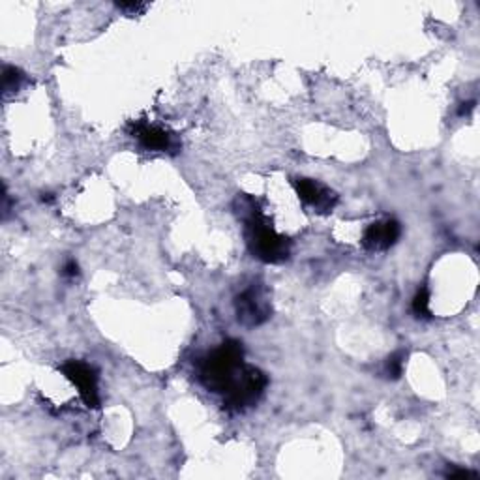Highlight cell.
I'll use <instances>...</instances> for the list:
<instances>
[{"label":"cell","mask_w":480,"mask_h":480,"mask_svg":"<svg viewBox=\"0 0 480 480\" xmlns=\"http://www.w3.org/2000/svg\"><path fill=\"white\" fill-rule=\"evenodd\" d=\"M236 214L244 220V236L250 253L267 265H280L289 260L291 240L274 231L257 201L250 196H238L235 201Z\"/></svg>","instance_id":"6da1fadb"},{"label":"cell","mask_w":480,"mask_h":480,"mask_svg":"<svg viewBox=\"0 0 480 480\" xmlns=\"http://www.w3.org/2000/svg\"><path fill=\"white\" fill-rule=\"evenodd\" d=\"M243 366H244V346L240 344L238 340H228L212 353L201 358L199 381L211 392L226 394L235 383Z\"/></svg>","instance_id":"7a4b0ae2"},{"label":"cell","mask_w":480,"mask_h":480,"mask_svg":"<svg viewBox=\"0 0 480 480\" xmlns=\"http://www.w3.org/2000/svg\"><path fill=\"white\" fill-rule=\"evenodd\" d=\"M267 385L268 377L260 368L244 364L231 388L224 394V407L229 413H244L261 400Z\"/></svg>","instance_id":"3957f363"},{"label":"cell","mask_w":480,"mask_h":480,"mask_svg":"<svg viewBox=\"0 0 480 480\" xmlns=\"http://www.w3.org/2000/svg\"><path fill=\"white\" fill-rule=\"evenodd\" d=\"M236 319L248 329L267 323L272 314V304L263 285H252L235 299Z\"/></svg>","instance_id":"277c9868"},{"label":"cell","mask_w":480,"mask_h":480,"mask_svg":"<svg viewBox=\"0 0 480 480\" xmlns=\"http://www.w3.org/2000/svg\"><path fill=\"white\" fill-rule=\"evenodd\" d=\"M60 372L68 381H72L77 390L79 396L84 402V405L91 409L100 407V392H98V372L87 364L83 360H68L60 366Z\"/></svg>","instance_id":"5b68a950"},{"label":"cell","mask_w":480,"mask_h":480,"mask_svg":"<svg viewBox=\"0 0 480 480\" xmlns=\"http://www.w3.org/2000/svg\"><path fill=\"white\" fill-rule=\"evenodd\" d=\"M128 132L132 133V137H135L137 143H140L145 150L169 152V154H177L180 150V143L175 133H171L160 126H152L145 123V120L132 123L128 126Z\"/></svg>","instance_id":"8992f818"},{"label":"cell","mask_w":480,"mask_h":480,"mask_svg":"<svg viewBox=\"0 0 480 480\" xmlns=\"http://www.w3.org/2000/svg\"><path fill=\"white\" fill-rule=\"evenodd\" d=\"M295 190L306 207H312L321 214H329L338 204V194L324 184L312 179H297Z\"/></svg>","instance_id":"52a82bcc"},{"label":"cell","mask_w":480,"mask_h":480,"mask_svg":"<svg viewBox=\"0 0 480 480\" xmlns=\"http://www.w3.org/2000/svg\"><path fill=\"white\" fill-rule=\"evenodd\" d=\"M402 235V226L398 220L388 218L383 221H375L364 235H363V246L368 252H385L398 243Z\"/></svg>","instance_id":"ba28073f"},{"label":"cell","mask_w":480,"mask_h":480,"mask_svg":"<svg viewBox=\"0 0 480 480\" xmlns=\"http://www.w3.org/2000/svg\"><path fill=\"white\" fill-rule=\"evenodd\" d=\"M27 83V76L15 66H4L3 70V94L8 98L15 94L17 91H21L23 84Z\"/></svg>","instance_id":"9c48e42d"},{"label":"cell","mask_w":480,"mask_h":480,"mask_svg":"<svg viewBox=\"0 0 480 480\" xmlns=\"http://www.w3.org/2000/svg\"><path fill=\"white\" fill-rule=\"evenodd\" d=\"M411 308H413V314L419 317V319H432V310H430V291H428V287H420L417 291V295L413 299V304H411Z\"/></svg>","instance_id":"30bf717a"},{"label":"cell","mask_w":480,"mask_h":480,"mask_svg":"<svg viewBox=\"0 0 480 480\" xmlns=\"http://www.w3.org/2000/svg\"><path fill=\"white\" fill-rule=\"evenodd\" d=\"M405 353L404 351H396L392 353L387 363H385V373L388 380H400L402 373H404V364H405Z\"/></svg>","instance_id":"8fae6325"},{"label":"cell","mask_w":480,"mask_h":480,"mask_svg":"<svg viewBox=\"0 0 480 480\" xmlns=\"http://www.w3.org/2000/svg\"><path fill=\"white\" fill-rule=\"evenodd\" d=\"M115 6L126 15H143L148 10L147 3H116Z\"/></svg>","instance_id":"7c38bea8"},{"label":"cell","mask_w":480,"mask_h":480,"mask_svg":"<svg viewBox=\"0 0 480 480\" xmlns=\"http://www.w3.org/2000/svg\"><path fill=\"white\" fill-rule=\"evenodd\" d=\"M444 476H449V478H478V473L475 471H469V469H461V468H449V471L444 473Z\"/></svg>","instance_id":"4fadbf2b"},{"label":"cell","mask_w":480,"mask_h":480,"mask_svg":"<svg viewBox=\"0 0 480 480\" xmlns=\"http://www.w3.org/2000/svg\"><path fill=\"white\" fill-rule=\"evenodd\" d=\"M62 274H64V276H68V278H76L77 274H79V265L74 260L66 261V265L62 267Z\"/></svg>","instance_id":"5bb4252c"},{"label":"cell","mask_w":480,"mask_h":480,"mask_svg":"<svg viewBox=\"0 0 480 480\" xmlns=\"http://www.w3.org/2000/svg\"><path fill=\"white\" fill-rule=\"evenodd\" d=\"M475 109V101H464V104H460V109H458V115L464 116V115H469L471 111Z\"/></svg>","instance_id":"9a60e30c"}]
</instances>
